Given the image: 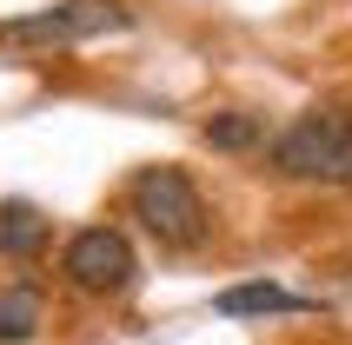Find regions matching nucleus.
<instances>
[{
    "instance_id": "f257e3e1",
    "label": "nucleus",
    "mask_w": 352,
    "mask_h": 345,
    "mask_svg": "<svg viewBox=\"0 0 352 345\" xmlns=\"http://www.w3.org/2000/svg\"><path fill=\"white\" fill-rule=\"evenodd\" d=\"M273 166L286 172V179L352 186V113H339V107H313V113H299L293 126L273 140Z\"/></svg>"
},
{
    "instance_id": "f03ea898",
    "label": "nucleus",
    "mask_w": 352,
    "mask_h": 345,
    "mask_svg": "<svg viewBox=\"0 0 352 345\" xmlns=\"http://www.w3.org/2000/svg\"><path fill=\"white\" fill-rule=\"evenodd\" d=\"M126 199H133V219L153 232L160 246L186 252V246L206 239V199H199V186H193L179 166H146V172L133 179Z\"/></svg>"
},
{
    "instance_id": "7ed1b4c3",
    "label": "nucleus",
    "mask_w": 352,
    "mask_h": 345,
    "mask_svg": "<svg viewBox=\"0 0 352 345\" xmlns=\"http://www.w3.org/2000/svg\"><path fill=\"white\" fill-rule=\"evenodd\" d=\"M126 20L133 14L120 0H60V7H40V14L0 20V47H80L94 34H120Z\"/></svg>"
},
{
    "instance_id": "20e7f679",
    "label": "nucleus",
    "mask_w": 352,
    "mask_h": 345,
    "mask_svg": "<svg viewBox=\"0 0 352 345\" xmlns=\"http://www.w3.org/2000/svg\"><path fill=\"white\" fill-rule=\"evenodd\" d=\"M67 279H74L80 292H126L133 286V246H126V232H113V226H87V232H74L67 239Z\"/></svg>"
},
{
    "instance_id": "39448f33",
    "label": "nucleus",
    "mask_w": 352,
    "mask_h": 345,
    "mask_svg": "<svg viewBox=\"0 0 352 345\" xmlns=\"http://www.w3.org/2000/svg\"><path fill=\"white\" fill-rule=\"evenodd\" d=\"M226 319H266V312H313V299H299V292H286V286H226L213 299Z\"/></svg>"
},
{
    "instance_id": "423d86ee",
    "label": "nucleus",
    "mask_w": 352,
    "mask_h": 345,
    "mask_svg": "<svg viewBox=\"0 0 352 345\" xmlns=\"http://www.w3.org/2000/svg\"><path fill=\"white\" fill-rule=\"evenodd\" d=\"M40 246H47V219H40V206L7 199V206H0V252H7V259H34Z\"/></svg>"
},
{
    "instance_id": "0eeeda50",
    "label": "nucleus",
    "mask_w": 352,
    "mask_h": 345,
    "mask_svg": "<svg viewBox=\"0 0 352 345\" xmlns=\"http://www.w3.org/2000/svg\"><path fill=\"white\" fill-rule=\"evenodd\" d=\"M34 326H40V299L27 286H0V345L27 339Z\"/></svg>"
},
{
    "instance_id": "6e6552de",
    "label": "nucleus",
    "mask_w": 352,
    "mask_h": 345,
    "mask_svg": "<svg viewBox=\"0 0 352 345\" xmlns=\"http://www.w3.org/2000/svg\"><path fill=\"white\" fill-rule=\"evenodd\" d=\"M259 140H266V126H259L253 113H213L206 120V146H219V153H246Z\"/></svg>"
}]
</instances>
